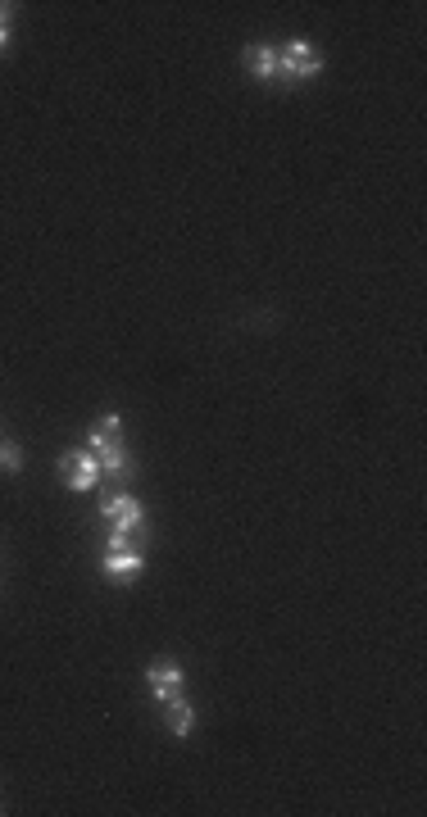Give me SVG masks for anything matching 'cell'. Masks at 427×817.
Returning a JSON list of instances; mask_svg holds the SVG:
<instances>
[{
  "label": "cell",
  "instance_id": "cell-1",
  "mask_svg": "<svg viewBox=\"0 0 427 817\" xmlns=\"http://www.w3.org/2000/svg\"><path fill=\"white\" fill-rule=\"evenodd\" d=\"M87 450L100 459V473H110V477H128L132 473L128 445H123V418L119 414H105L96 427H91V432H87Z\"/></svg>",
  "mask_w": 427,
  "mask_h": 817
},
{
  "label": "cell",
  "instance_id": "cell-2",
  "mask_svg": "<svg viewBox=\"0 0 427 817\" xmlns=\"http://www.w3.org/2000/svg\"><path fill=\"white\" fill-rule=\"evenodd\" d=\"M323 73V60H318V50L309 41H287L278 46V78H291V82H305V78H318Z\"/></svg>",
  "mask_w": 427,
  "mask_h": 817
},
{
  "label": "cell",
  "instance_id": "cell-3",
  "mask_svg": "<svg viewBox=\"0 0 427 817\" xmlns=\"http://www.w3.org/2000/svg\"><path fill=\"white\" fill-rule=\"evenodd\" d=\"M100 459L91 450H64L60 454V482L69 491H96L100 486Z\"/></svg>",
  "mask_w": 427,
  "mask_h": 817
},
{
  "label": "cell",
  "instance_id": "cell-4",
  "mask_svg": "<svg viewBox=\"0 0 427 817\" xmlns=\"http://www.w3.org/2000/svg\"><path fill=\"white\" fill-rule=\"evenodd\" d=\"M146 686H150V699L164 704V699H173V695L187 690V672H182L178 659H155L150 663V672H146Z\"/></svg>",
  "mask_w": 427,
  "mask_h": 817
},
{
  "label": "cell",
  "instance_id": "cell-5",
  "mask_svg": "<svg viewBox=\"0 0 427 817\" xmlns=\"http://www.w3.org/2000/svg\"><path fill=\"white\" fill-rule=\"evenodd\" d=\"M100 513L110 518V532H128V527L146 522V509H141L137 495H105V500H100Z\"/></svg>",
  "mask_w": 427,
  "mask_h": 817
},
{
  "label": "cell",
  "instance_id": "cell-6",
  "mask_svg": "<svg viewBox=\"0 0 427 817\" xmlns=\"http://www.w3.org/2000/svg\"><path fill=\"white\" fill-rule=\"evenodd\" d=\"M241 64H246L250 78L273 82L278 78V46H269V41H250V46L241 50Z\"/></svg>",
  "mask_w": 427,
  "mask_h": 817
},
{
  "label": "cell",
  "instance_id": "cell-7",
  "mask_svg": "<svg viewBox=\"0 0 427 817\" xmlns=\"http://www.w3.org/2000/svg\"><path fill=\"white\" fill-rule=\"evenodd\" d=\"M159 713H164V727H169L178 740H187V736H191V727H196V709H191V699H187V695L164 699V704H159Z\"/></svg>",
  "mask_w": 427,
  "mask_h": 817
},
{
  "label": "cell",
  "instance_id": "cell-8",
  "mask_svg": "<svg viewBox=\"0 0 427 817\" xmlns=\"http://www.w3.org/2000/svg\"><path fill=\"white\" fill-rule=\"evenodd\" d=\"M146 568V554H132V550H105V577H137V572Z\"/></svg>",
  "mask_w": 427,
  "mask_h": 817
},
{
  "label": "cell",
  "instance_id": "cell-9",
  "mask_svg": "<svg viewBox=\"0 0 427 817\" xmlns=\"http://www.w3.org/2000/svg\"><path fill=\"white\" fill-rule=\"evenodd\" d=\"M146 545H150V527H146V522H137V527H128V532H110V545H105V550L146 554Z\"/></svg>",
  "mask_w": 427,
  "mask_h": 817
},
{
  "label": "cell",
  "instance_id": "cell-10",
  "mask_svg": "<svg viewBox=\"0 0 427 817\" xmlns=\"http://www.w3.org/2000/svg\"><path fill=\"white\" fill-rule=\"evenodd\" d=\"M0 468H5V473H23V450L10 441V436H0Z\"/></svg>",
  "mask_w": 427,
  "mask_h": 817
},
{
  "label": "cell",
  "instance_id": "cell-11",
  "mask_svg": "<svg viewBox=\"0 0 427 817\" xmlns=\"http://www.w3.org/2000/svg\"><path fill=\"white\" fill-rule=\"evenodd\" d=\"M10 19H14V5L10 0H0V28H10Z\"/></svg>",
  "mask_w": 427,
  "mask_h": 817
},
{
  "label": "cell",
  "instance_id": "cell-12",
  "mask_svg": "<svg viewBox=\"0 0 427 817\" xmlns=\"http://www.w3.org/2000/svg\"><path fill=\"white\" fill-rule=\"evenodd\" d=\"M10 46V28H0V50Z\"/></svg>",
  "mask_w": 427,
  "mask_h": 817
}]
</instances>
